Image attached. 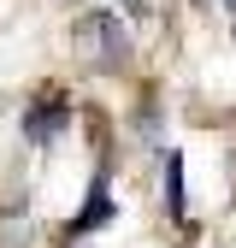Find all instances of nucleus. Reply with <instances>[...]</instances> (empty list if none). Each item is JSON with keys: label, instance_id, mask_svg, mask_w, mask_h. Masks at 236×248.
Segmentation results:
<instances>
[{"label": "nucleus", "instance_id": "f257e3e1", "mask_svg": "<svg viewBox=\"0 0 236 248\" xmlns=\"http://www.w3.org/2000/svg\"><path fill=\"white\" fill-rule=\"evenodd\" d=\"M65 124H71V101H36V107L24 112V136L36 142V148H47Z\"/></svg>", "mask_w": 236, "mask_h": 248}, {"label": "nucleus", "instance_id": "7ed1b4c3", "mask_svg": "<svg viewBox=\"0 0 236 248\" xmlns=\"http://www.w3.org/2000/svg\"><path fill=\"white\" fill-rule=\"evenodd\" d=\"M165 183H171V213L183 219V160H177V154L165 160Z\"/></svg>", "mask_w": 236, "mask_h": 248}, {"label": "nucleus", "instance_id": "f03ea898", "mask_svg": "<svg viewBox=\"0 0 236 248\" xmlns=\"http://www.w3.org/2000/svg\"><path fill=\"white\" fill-rule=\"evenodd\" d=\"M112 213H118V207H112V195H106V183H95V189H88V207H83V219L71 225V236H88V231H101V225L112 219Z\"/></svg>", "mask_w": 236, "mask_h": 248}]
</instances>
